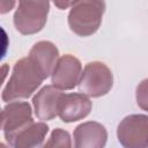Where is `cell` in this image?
I'll use <instances>...</instances> for the list:
<instances>
[{
    "label": "cell",
    "mask_w": 148,
    "mask_h": 148,
    "mask_svg": "<svg viewBox=\"0 0 148 148\" xmlns=\"http://www.w3.org/2000/svg\"><path fill=\"white\" fill-rule=\"evenodd\" d=\"M44 80V76L36 65L28 57L22 58L15 62L1 97L5 102L28 98L36 91Z\"/></svg>",
    "instance_id": "obj_1"
},
{
    "label": "cell",
    "mask_w": 148,
    "mask_h": 148,
    "mask_svg": "<svg viewBox=\"0 0 148 148\" xmlns=\"http://www.w3.org/2000/svg\"><path fill=\"white\" fill-rule=\"evenodd\" d=\"M104 10L103 1H75L68 14V25L79 36H90L98 30Z\"/></svg>",
    "instance_id": "obj_2"
},
{
    "label": "cell",
    "mask_w": 148,
    "mask_h": 148,
    "mask_svg": "<svg viewBox=\"0 0 148 148\" xmlns=\"http://www.w3.org/2000/svg\"><path fill=\"white\" fill-rule=\"evenodd\" d=\"M79 90L89 97H101L106 95L113 84L111 69L101 61H92L86 65L79 80Z\"/></svg>",
    "instance_id": "obj_3"
},
{
    "label": "cell",
    "mask_w": 148,
    "mask_h": 148,
    "mask_svg": "<svg viewBox=\"0 0 148 148\" xmlns=\"http://www.w3.org/2000/svg\"><path fill=\"white\" fill-rule=\"evenodd\" d=\"M50 3L47 1H20L14 14V25L22 35L39 32L47 20Z\"/></svg>",
    "instance_id": "obj_4"
},
{
    "label": "cell",
    "mask_w": 148,
    "mask_h": 148,
    "mask_svg": "<svg viewBox=\"0 0 148 148\" xmlns=\"http://www.w3.org/2000/svg\"><path fill=\"white\" fill-rule=\"evenodd\" d=\"M117 136L124 148L148 147V117L146 114H130L117 128Z\"/></svg>",
    "instance_id": "obj_5"
},
{
    "label": "cell",
    "mask_w": 148,
    "mask_h": 148,
    "mask_svg": "<svg viewBox=\"0 0 148 148\" xmlns=\"http://www.w3.org/2000/svg\"><path fill=\"white\" fill-rule=\"evenodd\" d=\"M82 66L80 60L72 56L65 54L60 57L52 72V86L59 90L73 89L80 80Z\"/></svg>",
    "instance_id": "obj_6"
},
{
    "label": "cell",
    "mask_w": 148,
    "mask_h": 148,
    "mask_svg": "<svg viewBox=\"0 0 148 148\" xmlns=\"http://www.w3.org/2000/svg\"><path fill=\"white\" fill-rule=\"evenodd\" d=\"M32 121L31 106L27 102H10L1 112V130H3L5 138H8Z\"/></svg>",
    "instance_id": "obj_7"
},
{
    "label": "cell",
    "mask_w": 148,
    "mask_h": 148,
    "mask_svg": "<svg viewBox=\"0 0 148 148\" xmlns=\"http://www.w3.org/2000/svg\"><path fill=\"white\" fill-rule=\"evenodd\" d=\"M91 108L92 103L82 94H62L59 101L58 116L65 123H73L86 118Z\"/></svg>",
    "instance_id": "obj_8"
},
{
    "label": "cell",
    "mask_w": 148,
    "mask_h": 148,
    "mask_svg": "<svg viewBox=\"0 0 148 148\" xmlns=\"http://www.w3.org/2000/svg\"><path fill=\"white\" fill-rule=\"evenodd\" d=\"M47 132L49 126L45 123L32 121L5 139L12 148H42Z\"/></svg>",
    "instance_id": "obj_9"
},
{
    "label": "cell",
    "mask_w": 148,
    "mask_h": 148,
    "mask_svg": "<svg viewBox=\"0 0 148 148\" xmlns=\"http://www.w3.org/2000/svg\"><path fill=\"white\" fill-rule=\"evenodd\" d=\"M106 140V128L97 121L82 123L74 131V148H104Z\"/></svg>",
    "instance_id": "obj_10"
},
{
    "label": "cell",
    "mask_w": 148,
    "mask_h": 148,
    "mask_svg": "<svg viewBox=\"0 0 148 148\" xmlns=\"http://www.w3.org/2000/svg\"><path fill=\"white\" fill-rule=\"evenodd\" d=\"M64 92L53 86H45L32 98L35 114L39 120H51L58 116L60 97Z\"/></svg>",
    "instance_id": "obj_11"
},
{
    "label": "cell",
    "mask_w": 148,
    "mask_h": 148,
    "mask_svg": "<svg viewBox=\"0 0 148 148\" xmlns=\"http://www.w3.org/2000/svg\"><path fill=\"white\" fill-rule=\"evenodd\" d=\"M28 58L36 65L44 79L49 77L59 59V51L57 46L49 40H40L34 44Z\"/></svg>",
    "instance_id": "obj_12"
},
{
    "label": "cell",
    "mask_w": 148,
    "mask_h": 148,
    "mask_svg": "<svg viewBox=\"0 0 148 148\" xmlns=\"http://www.w3.org/2000/svg\"><path fill=\"white\" fill-rule=\"evenodd\" d=\"M43 148H72L69 133L62 128L53 130Z\"/></svg>",
    "instance_id": "obj_13"
},
{
    "label": "cell",
    "mask_w": 148,
    "mask_h": 148,
    "mask_svg": "<svg viewBox=\"0 0 148 148\" xmlns=\"http://www.w3.org/2000/svg\"><path fill=\"white\" fill-rule=\"evenodd\" d=\"M136 101L143 110L147 109V80H143L136 89Z\"/></svg>",
    "instance_id": "obj_14"
},
{
    "label": "cell",
    "mask_w": 148,
    "mask_h": 148,
    "mask_svg": "<svg viewBox=\"0 0 148 148\" xmlns=\"http://www.w3.org/2000/svg\"><path fill=\"white\" fill-rule=\"evenodd\" d=\"M8 46H9V37L6 30L0 25V61L6 56L8 51Z\"/></svg>",
    "instance_id": "obj_15"
},
{
    "label": "cell",
    "mask_w": 148,
    "mask_h": 148,
    "mask_svg": "<svg viewBox=\"0 0 148 148\" xmlns=\"http://www.w3.org/2000/svg\"><path fill=\"white\" fill-rule=\"evenodd\" d=\"M16 5L15 1H8V0H0V14H6L10 12L14 6Z\"/></svg>",
    "instance_id": "obj_16"
},
{
    "label": "cell",
    "mask_w": 148,
    "mask_h": 148,
    "mask_svg": "<svg viewBox=\"0 0 148 148\" xmlns=\"http://www.w3.org/2000/svg\"><path fill=\"white\" fill-rule=\"evenodd\" d=\"M8 72H9V67H8L7 64L0 66V87L2 86V83H3V81H5V79H6L7 74H8Z\"/></svg>",
    "instance_id": "obj_17"
},
{
    "label": "cell",
    "mask_w": 148,
    "mask_h": 148,
    "mask_svg": "<svg viewBox=\"0 0 148 148\" xmlns=\"http://www.w3.org/2000/svg\"><path fill=\"white\" fill-rule=\"evenodd\" d=\"M73 3H74V2H60V1H54V5L58 6V7L61 8V9H65V8L69 7V6H73Z\"/></svg>",
    "instance_id": "obj_18"
},
{
    "label": "cell",
    "mask_w": 148,
    "mask_h": 148,
    "mask_svg": "<svg viewBox=\"0 0 148 148\" xmlns=\"http://www.w3.org/2000/svg\"><path fill=\"white\" fill-rule=\"evenodd\" d=\"M0 148H9V147H7L5 143H2V142H0Z\"/></svg>",
    "instance_id": "obj_19"
},
{
    "label": "cell",
    "mask_w": 148,
    "mask_h": 148,
    "mask_svg": "<svg viewBox=\"0 0 148 148\" xmlns=\"http://www.w3.org/2000/svg\"><path fill=\"white\" fill-rule=\"evenodd\" d=\"M1 112H2V110L0 109V130H1Z\"/></svg>",
    "instance_id": "obj_20"
}]
</instances>
